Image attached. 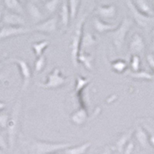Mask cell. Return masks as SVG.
<instances>
[{
  "label": "cell",
  "instance_id": "6da1fadb",
  "mask_svg": "<svg viewBox=\"0 0 154 154\" xmlns=\"http://www.w3.org/2000/svg\"><path fill=\"white\" fill-rule=\"evenodd\" d=\"M27 145L28 154H50L64 150L72 144L69 143H52L42 140H32Z\"/></svg>",
  "mask_w": 154,
  "mask_h": 154
},
{
  "label": "cell",
  "instance_id": "7a4b0ae2",
  "mask_svg": "<svg viewBox=\"0 0 154 154\" xmlns=\"http://www.w3.org/2000/svg\"><path fill=\"white\" fill-rule=\"evenodd\" d=\"M89 13V11L84 12V14L79 18L75 23L73 32L71 35L70 42V53H71V60L72 65L75 68L78 67V56L80 53V43L83 33V26L86 18Z\"/></svg>",
  "mask_w": 154,
  "mask_h": 154
},
{
  "label": "cell",
  "instance_id": "3957f363",
  "mask_svg": "<svg viewBox=\"0 0 154 154\" xmlns=\"http://www.w3.org/2000/svg\"><path fill=\"white\" fill-rule=\"evenodd\" d=\"M21 110V102L18 100L12 109V113L9 116L7 127V142L8 146L11 151L13 149L16 144V137H17L18 128H19V115Z\"/></svg>",
  "mask_w": 154,
  "mask_h": 154
},
{
  "label": "cell",
  "instance_id": "277c9868",
  "mask_svg": "<svg viewBox=\"0 0 154 154\" xmlns=\"http://www.w3.org/2000/svg\"><path fill=\"white\" fill-rule=\"evenodd\" d=\"M133 26V21L127 17L122 20L120 24L118 25L117 28L111 32L112 43L118 53H120L125 43L126 37Z\"/></svg>",
  "mask_w": 154,
  "mask_h": 154
},
{
  "label": "cell",
  "instance_id": "5b68a950",
  "mask_svg": "<svg viewBox=\"0 0 154 154\" xmlns=\"http://www.w3.org/2000/svg\"><path fill=\"white\" fill-rule=\"evenodd\" d=\"M126 3L136 23L140 28L149 32L154 26V16H146L140 12L136 8L132 0H126Z\"/></svg>",
  "mask_w": 154,
  "mask_h": 154
},
{
  "label": "cell",
  "instance_id": "8992f818",
  "mask_svg": "<svg viewBox=\"0 0 154 154\" xmlns=\"http://www.w3.org/2000/svg\"><path fill=\"white\" fill-rule=\"evenodd\" d=\"M67 81V78L61 73L60 69L55 68L48 75L47 80L42 83H38V86L46 89H55L62 87Z\"/></svg>",
  "mask_w": 154,
  "mask_h": 154
},
{
  "label": "cell",
  "instance_id": "52a82bcc",
  "mask_svg": "<svg viewBox=\"0 0 154 154\" xmlns=\"http://www.w3.org/2000/svg\"><path fill=\"white\" fill-rule=\"evenodd\" d=\"M8 63H14L18 66L22 77V91L28 88L32 78V70L29 63L26 60L19 58H11L7 60Z\"/></svg>",
  "mask_w": 154,
  "mask_h": 154
},
{
  "label": "cell",
  "instance_id": "ba28073f",
  "mask_svg": "<svg viewBox=\"0 0 154 154\" xmlns=\"http://www.w3.org/2000/svg\"><path fill=\"white\" fill-rule=\"evenodd\" d=\"M58 25V17L53 16L49 19H46L45 21H42L40 23H37L34 26L32 29V31L38 32L44 34H53L57 30Z\"/></svg>",
  "mask_w": 154,
  "mask_h": 154
},
{
  "label": "cell",
  "instance_id": "9c48e42d",
  "mask_svg": "<svg viewBox=\"0 0 154 154\" xmlns=\"http://www.w3.org/2000/svg\"><path fill=\"white\" fill-rule=\"evenodd\" d=\"M32 32V29L23 26H5L0 29V41L11 38V37L18 36V35H26Z\"/></svg>",
  "mask_w": 154,
  "mask_h": 154
},
{
  "label": "cell",
  "instance_id": "30bf717a",
  "mask_svg": "<svg viewBox=\"0 0 154 154\" xmlns=\"http://www.w3.org/2000/svg\"><path fill=\"white\" fill-rule=\"evenodd\" d=\"M2 23L9 26H25L26 21L20 14L16 12H5L2 17Z\"/></svg>",
  "mask_w": 154,
  "mask_h": 154
},
{
  "label": "cell",
  "instance_id": "8fae6325",
  "mask_svg": "<svg viewBox=\"0 0 154 154\" xmlns=\"http://www.w3.org/2000/svg\"><path fill=\"white\" fill-rule=\"evenodd\" d=\"M146 47L143 38L138 32H136L133 35L129 45V50L132 55L141 54Z\"/></svg>",
  "mask_w": 154,
  "mask_h": 154
},
{
  "label": "cell",
  "instance_id": "7c38bea8",
  "mask_svg": "<svg viewBox=\"0 0 154 154\" xmlns=\"http://www.w3.org/2000/svg\"><path fill=\"white\" fill-rule=\"evenodd\" d=\"M93 27L99 33H105L107 32H112L117 28V24H111V23H106L103 19L99 17H96L93 19Z\"/></svg>",
  "mask_w": 154,
  "mask_h": 154
},
{
  "label": "cell",
  "instance_id": "4fadbf2b",
  "mask_svg": "<svg viewBox=\"0 0 154 154\" xmlns=\"http://www.w3.org/2000/svg\"><path fill=\"white\" fill-rule=\"evenodd\" d=\"M116 7L114 5H100L96 9V13L98 14L99 18L103 19H112L116 16Z\"/></svg>",
  "mask_w": 154,
  "mask_h": 154
},
{
  "label": "cell",
  "instance_id": "5bb4252c",
  "mask_svg": "<svg viewBox=\"0 0 154 154\" xmlns=\"http://www.w3.org/2000/svg\"><path fill=\"white\" fill-rule=\"evenodd\" d=\"M88 119V112L86 109L80 107L74 111L70 116V120L76 126H82L86 122Z\"/></svg>",
  "mask_w": 154,
  "mask_h": 154
},
{
  "label": "cell",
  "instance_id": "9a60e30c",
  "mask_svg": "<svg viewBox=\"0 0 154 154\" xmlns=\"http://www.w3.org/2000/svg\"><path fill=\"white\" fill-rule=\"evenodd\" d=\"M134 135L137 142L141 146V147L143 149L147 148L149 145V135H148V132L146 131V130L138 125L136 127Z\"/></svg>",
  "mask_w": 154,
  "mask_h": 154
},
{
  "label": "cell",
  "instance_id": "2e32d148",
  "mask_svg": "<svg viewBox=\"0 0 154 154\" xmlns=\"http://www.w3.org/2000/svg\"><path fill=\"white\" fill-rule=\"evenodd\" d=\"M133 134V130L131 129V130H130L129 131L123 133V135H121V137L118 139L116 143L115 148L119 153H123L125 146H126V144L130 141V139H131Z\"/></svg>",
  "mask_w": 154,
  "mask_h": 154
},
{
  "label": "cell",
  "instance_id": "e0dca14e",
  "mask_svg": "<svg viewBox=\"0 0 154 154\" xmlns=\"http://www.w3.org/2000/svg\"><path fill=\"white\" fill-rule=\"evenodd\" d=\"M96 43H97V41L94 35L89 32H84V29H83V33H82L80 43V50L81 49L86 50V49H89L94 46Z\"/></svg>",
  "mask_w": 154,
  "mask_h": 154
},
{
  "label": "cell",
  "instance_id": "ac0fdd59",
  "mask_svg": "<svg viewBox=\"0 0 154 154\" xmlns=\"http://www.w3.org/2000/svg\"><path fill=\"white\" fill-rule=\"evenodd\" d=\"M27 10H28V13L29 14L30 17L34 23H38L42 22V20L43 19V16H42L40 9H38V7L35 3L29 2L27 4Z\"/></svg>",
  "mask_w": 154,
  "mask_h": 154
},
{
  "label": "cell",
  "instance_id": "d6986e66",
  "mask_svg": "<svg viewBox=\"0 0 154 154\" xmlns=\"http://www.w3.org/2000/svg\"><path fill=\"white\" fill-rule=\"evenodd\" d=\"M91 146V143L86 142L75 146H69L64 149L63 154H86Z\"/></svg>",
  "mask_w": 154,
  "mask_h": 154
},
{
  "label": "cell",
  "instance_id": "ffe728a7",
  "mask_svg": "<svg viewBox=\"0 0 154 154\" xmlns=\"http://www.w3.org/2000/svg\"><path fill=\"white\" fill-rule=\"evenodd\" d=\"M137 9L143 14L149 16H153L154 11L146 0H132Z\"/></svg>",
  "mask_w": 154,
  "mask_h": 154
},
{
  "label": "cell",
  "instance_id": "44dd1931",
  "mask_svg": "<svg viewBox=\"0 0 154 154\" xmlns=\"http://www.w3.org/2000/svg\"><path fill=\"white\" fill-rule=\"evenodd\" d=\"M60 19H61V23L63 25V27L64 29H66L69 26L70 20V15L69 10L68 3H67V0H64L62 4L61 9H60Z\"/></svg>",
  "mask_w": 154,
  "mask_h": 154
},
{
  "label": "cell",
  "instance_id": "7402d4cb",
  "mask_svg": "<svg viewBox=\"0 0 154 154\" xmlns=\"http://www.w3.org/2000/svg\"><path fill=\"white\" fill-rule=\"evenodd\" d=\"M78 63H82L83 66L89 71H93V56L91 54L84 51H80L78 56Z\"/></svg>",
  "mask_w": 154,
  "mask_h": 154
},
{
  "label": "cell",
  "instance_id": "603a6c76",
  "mask_svg": "<svg viewBox=\"0 0 154 154\" xmlns=\"http://www.w3.org/2000/svg\"><path fill=\"white\" fill-rule=\"evenodd\" d=\"M4 5L9 10L12 12H16L18 14H23L24 10L21 5V2L19 0H3Z\"/></svg>",
  "mask_w": 154,
  "mask_h": 154
},
{
  "label": "cell",
  "instance_id": "cb8c5ba5",
  "mask_svg": "<svg viewBox=\"0 0 154 154\" xmlns=\"http://www.w3.org/2000/svg\"><path fill=\"white\" fill-rule=\"evenodd\" d=\"M49 42L47 40L39 41V42H34L32 44V49L35 57L38 58L43 55L44 51L49 46Z\"/></svg>",
  "mask_w": 154,
  "mask_h": 154
},
{
  "label": "cell",
  "instance_id": "d4e9b609",
  "mask_svg": "<svg viewBox=\"0 0 154 154\" xmlns=\"http://www.w3.org/2000/svg\"><path fill=\"white\" fill-rule=\"evenodd\" d=\"M79 2H80V0H67L70 19L72 20H74L76 18L79 7Z\"/></svg>",
  "mask_w": 154,
  "mask_h": 154
},
{
  "label": "cell",
  "instance_id": "484cf974",
  "mask_svg": "<svg viewBox=\"0 0 154 154\" xmlns=\"http://www.w3.org/2000/svg\"><path fill=\"white\" fill-rule=\"evenodd\" d=\"M128 75L133 79H146V80H152L154 79V75L146 71L139 70L137 72H129Z\"/></svg>",
  "mask_w": 154,
  "mask_h": 154
},
{
  "label": "cell",
  "instance_id": "4316f807",
  "mask_svg": "<svg viewBox=\"0 0 154 154\" xmlns=\"http://www.w3.org/2000/svg\"><path fill=\"white\" fill-rule=\"evenodd\" d=\"M111 68L117 73H122L127 69V63L123 60H117L111 63Z\"/></svg>",
  "mask_w": 154,
  "mask_h": 154
},
{
  "label": "cell",
  "instance_id": "83f0119b",
  "mask_svg": "<svg viewBox=\"0 0 154 154\" xmlns=\"http://www.w3.org/2000/svg\"><path fill=\"white\" fill-rule=\"evenodd\" d=\"M89 82V79H86V78H83V77L79 76L76 78V81H75V93H79V92L82 90L86 85L88 84Z\"/></svg>",
  "mask_w": 154,
  "mask_h": 154
},
{
  "label": "cell",
  "instance_id": "f1b7e54d",
  "mask_svg": "<svg viewBox=\"0 0 154 154\" xmlns=\"http://www.w3.org/2000/svg\"><path fill=\"white\" fill-rule=\"evenodd\" d=\"M46 56L45 55H42L39 57L36 58V60L35 62V65H34V69H35V72H40L42 71L45 66H46Z\"/></svg>",
  "mask_w": 154,
  "mask_h": 154
},
{
  "label": "cell",
  "instance_id": "f546056e",
  "mask_svg": "<svg viewBox=\"0 0 154 154\" xmlns=\"http://www.w3.org/2000/svg\"><path fill=\"white\" fill-rule=\"evenodd\" d=\"M130 67L132 72H137L140 70V58L139 55H132Z\"/></svg>",
  "mask_w": 154,
  "mask_h": 154
},
{
  "label": "cell",
  "instance_id": "4dcf8cb0",
  "mask_svg": "<svg viewBox=\"0 0 154 154\" xmlns=\"http://www.w3.org/2000/svg\"><path fill=\"white\" fill-rule=\"evenodd\" d=\"M59 3H60L59 0H47L45 3V9L49 13H53L57 9Z\"/></svg>",
  "mask_w": 154,
  "mask_h": 154
},
{
  "label": "cell",
  "instance_id": "1f68e13d",
  "mask_svg": "<svg viewBox=\"0 0 154 154\" xmlns=\"http://www.w3.org/2000/svg\"><path fill=\"white\" fill-rule=\"evenodd\" d=\"M9 119V114L6 113V112H0V127L2 128V129H6Z\"/></svg>",
  "mask_w": 154,
  "mask_h": 154
},
{
  "label": "cell",
  "instance_id": "d6a6232c",
  "mask_svg": "<svg viewBox=\"0 0 154 154\" xmlns=\"http://www.w3.org/2000/svg\"><path fill=\"white\" fill-rule=\"evenodd\" d=\"M134 143L130 141L125 146L124 149H123V154H132V152H133V149H134Z\"/></svg>",
  "mask_w": 154,
  "mask_h": 154
},
{
  "label": "cell",
  "instance_id": "836d02e7",
  "mask_svg": "<svg viewBox=\"0 0 154 154\" xmlns=\"http://www.w3.org/2000/svg\"><path fill=\"white\" fill-rule=\"evenodd\" d=\"M8 148H9V146H8L7 140L4 138L2 133H0V149L4 151L6 150Z\"/></svg>",
  "mask_w": 154,
  "mask_h": 154
},
{
  "label": "cell",
  "instance_id": "e575fe53",
  "mask_svg": "<svg viewBox=\"0 0 154 154\" xmlns=\"http://www.w3.org/2000/svg\"><path fill=\"white\" fill-rule=\"evenodd\" d=\"M146 131L149 133V143L154 147V130L152 128L146 126Z\"/></svg>",
  "mask_w": 154,
  "mask_h": 154
},
{
  "label": "cell",
  "instance_id": "d590c367",
  "mask_svg": "<svg viewBox=\"0 0 154 154\" xmlns=\"http://www.w3.org/2000/svg\"><path fill=\"white\" fill-rule=\"evenodd\" d=\"M146 61L149 64V67L152 69L154 72V55L153 54H148L146 56Z\"/></svg>",
  "mask_w": 154,
  "mask_h": 154
},
{
  "label": "cell",
  "instance_id": "8d00e7d4",
  "mask_svg": "<svg viewBox=\"0 0 154 154\" xmlns=\"http://www.w3.org/2000/svg\"><path fill=\"white\" fill-rule=\"evenodd\" d=\"M5 107H6V103L2 101H0V112H2L5 109Z\"/></svg>",
  "mask_w": 154,
  "mask_h": 154
},
{
  "label": "cell",
  "instance_id": "74e56055",
  "mask_svg": "<svg viewBox=\"0 0 154 154\" xmlns=\"http://www.w3.org/2000/svg\"><path fill=\"white\" fill-rule=\"evenodd\" d=\"M100 154H111V149L109 148H108V147H106Z\"/></svg>",
  "mask_w": 154,
  "mask_h": 154
},
{
  "label": "cell",
  "instance_id": "f35d334b",
  "mask_svg": "<svg viewBox=\"0 0 154 154\" xmlns=\"http://www.w3.org/2000/svg\"><path fill=\"white\" fill-rule=\"evenodd\" d=\"M116 99V96L115 95H112V96H111L108 99L107 102H108V103H111V102H113Z\"/></svg>",
  "mask_w": 154,
  "mask_h": 154
},
{
  "label": "cell",
  "instance_id": "ab89813d",
  "mask_svg": "<svg viewBox=\"0 0 154 154\" xmlns=\"http://www.w3.org/2000/svg\"><path fill=\"white\" fill-rule=\"evenodd\" d=\"M150 50L152 51V53H154V38H153V39H152V43H151V46H150Z\"/></svg>",
  "mask_w": 154,
  "mask_h": 154
},
{
  "label": "cell",
  "instance_id": "60d3db41",
  "mask_svg": "<svg viewBox=\"0 0 154 154\" xmlns=\"http://www.w3.org/2000/svg\"><path fill=\"white\" fill-rule=\"evenodd\" d=\"M5 75L4 73H0V82L2 81L3 79H5Z\"/></svg>",
  "mask_w": 154,
  "mask_h": 154
},
{
  "label": "cell",
  "instance_id": "b9f144b4",
  "mask_svg": "<svg viewBox=\"0 0 154 154\" xmlns=\"http://www.w3.org/2000/svg\"><path fill=\"white\" fill-rule=\"evenodd\" d=\"M0 154H3V150H2L1 149H0Z\"/></svg>",
  "mask_w": 154,
  "mask_h": 154
},
{
  "label": "cell",
  "instance_id": "7bdbcfd3",
  "mask_svg": "<svg viewBox=\"0 0 154 154\" xmlns=\"http://www.w3.org/2000/svg\"><path fill=\"white\" fill-rule=\"evenodd\" d=\"M19 2H24L25 1H26V0H19Z\"/></svg>",
  "mask_w": 154,
  "mask_h": 154
},
{
  "label": "cell",
  "instance_id": "ee69618b",
  "mask_svg": "<svg viewBox=\"0 0 154 154\" xmlns=\"http://www.w3.org/2000/svg\"><path fill=\"white\" fill-rule=\"evenodd\" d=\"M1 19H2V13L0 12V20H1Z\"/></svg>",
  "mask_w": 154,
  "mask_h": 154
},
{
  "label": "cell",
  "instance_id": "f6af8a7d",
  "mask_svg": "<svg viewBox=\"0 0 154 154\" xmlns=\"http://www.w3.org/2000/svg\"><path fill=\"white\" fill-rule=\"evenodd\" d=\"M0 69H1V63H0Z\"/></svg>",
  "mask_w": 154,
  "mask_h": 154
},
{
  "label": "cell",
  "instance_id": "bcb514c9",
  "mask_svg": "<svg viewBox=\"0 0 154 154\" xmlns=\"http://www.w3.org/2000/svg\"><path fill=\"white\" fill-rule=\"evenodd\" d=\"M50 154H57V153H55V152H54V153H50Z\"/></svg>",
  "mask_w": 154,
  "mask_h": 154
},
{
  "label": "cell",
  "instance_id": "7dc6e473",
  "mask_svg": "<svg viewBox=\"0 0 154 154\" xmlns=\"http://www.w3.org/2000/svg\"><path fill=\"white\" fill-rule=\"evenodd\" d=\"M42 1H47V0H42Z\"/></svg>",
  "mask_w": 154,
  "mask_h": 154
},
{
  "label": "cell",
  "instance_id": "c3c4849f",
  "mask_svg": "<svg viewBox=\"0 0 154 154\" xmlns=\"http://www.w3.org/2000/svg\"><path fill=\"white\" fill-rule=\"evenodd\" d=\"M153 5H154V0H153Z\"/></svg>",
  "mask_w": 154,
  "mask_h": 154
}]
</instances>
